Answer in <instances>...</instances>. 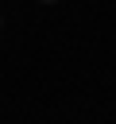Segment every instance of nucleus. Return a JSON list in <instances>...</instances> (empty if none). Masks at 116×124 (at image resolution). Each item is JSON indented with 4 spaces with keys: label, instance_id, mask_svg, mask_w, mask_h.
<instances>
[{
    "label": "nucleus",
    "instance_id": "nucleus-1",
    "mask_svg": "<svg viewBox=\"0 0 116 124\" xmlns=\"http://www.w3.org/2000/svg\"><path fill=\"white\" fill-rule=\"evenodd\" d=\"M46 4H54V0H46Z\"/></svg>",
    "mask_w": 116,
    "mask_h": 124
}]
</instances>
